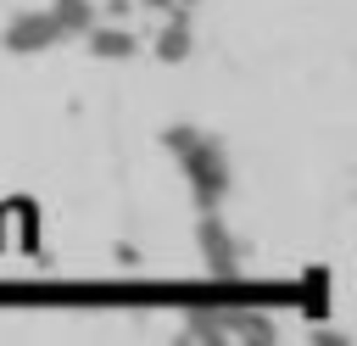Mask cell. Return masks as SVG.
Returning <instances> with one entry per match:
<instances>
[{
  "mask_svg": "<svg viewBox=\"0 0 357 346\" xmlns=\"http://www.w3.org/2000/svg\"><path fill=\"white\" fill-rule=\"evenodd\" d=\"M167 145L184 156L190 184H195V201H201V206H212V201L229 190V162H223V151H218L212 140H201L195 128H173V134H167Z\"/></svg>",
  "mask_w": 357,
  "mask_h": 346,
  "instance_id": "1",
  "label": "cell"
},
{
  "mask_svg": "<svg viewBox=\"0 0 357 346\" xmlns=\"http://www.w3.org/2000/svg\"><path fill=\"white\" fill-rule=\"evenodd\" d=\"M61 39V22L50 17V11H28V17H17L11 28H6V45L11 50H45V45H56Z\"/></svg>",
  "mask_w": 357,
  "mask_h": 346,
  "instance_id": "2",
  "label": "cell"
},
{
  "mask_svg": "<svg viewBox=\"0 0 357 346\" xmlns=\"http://www.w3.org/2000/svg\"><path fill=\"white\" fill-rule=\"evenodd\" d=\"M201 246H206V268L229 279V273H234V240L223 234V223H218V218H206V223H201Z\"/></svg>",
  "mask_w": 357,
  "mask_h": 346,
  "instance_id": "3",
  "label": "cell"
},
{
  "mask_svg": "<svg viewBox=\"0 0 357 346\" xmlns=\"http://www.w3.org/2000/svg\"><path fill=\"white\" fill-rule=\"evenodd\" d=\"M89 50H95V56H128V50H134V33H123V28H95V33H89Z\"/></svg>",
  "mask_w": 357,
  "mask_h": 346,
  "instance_id": "4",
  "label": "cell"
},
{
  "mask_svg": "<svg viewBox=\"0 0 357 346\" xmlns=\"http://www.w3.org/2000/svg\"><path fill=\"white\" fill-rule=\"evenodd\" d=\"M156 50H162V61H178V56H190V28H184V17L162 28V45H156Z\"/></svg>",
  "mask_w": 357,
  "mask_h": 346,
  "instance_id": "5",
  "label": "cell"
},
{
  "mask_svg": "<svg viewBox=\"0 0 357 346\" xmlns=\"http://www.w3.org/2000/svg\"><path fill=\"white\" fill-rule=\"evenodd\" d=\"M50 17H56V22H61V33H67V28H89V17H95V11H89V0H56V11H50Z\"/></svg>",
  "mask_w": 357,
  "mask_h": 346,
  "instance_id": "6",
  "label": "cell"
},
{
  "mask_svg": "<svg viewBox=\"0 0 357 346\" xmlns=\"http://www.w3.org/2000/svg\"><path fill=\"white\" fill-rule=\"evenodd\" d=\"M145 6H167V0H145Z\"/></svg>",
  "mask_w": 357,
  "mask_h": 346,
  "instance_id": "7",
  "label": "cell"
}]
</instances>
